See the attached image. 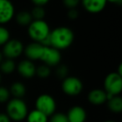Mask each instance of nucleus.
<instances>
[{
    "label": "nucleus",
    "mask_w": 122,
    "mask_h": 122,
    "mask_svg": "<svg viewBox=\"0 0 122 122\" xmlns=\"http://www.w3.org/2000/svg\"><path fill=\"white\" fill-rule=\"evenodd\" d=\"M75 39L74 32L68 27H58L50 31L49 40L50 47L61 51L72 45Z\"/></svg>",
    "instance_id": "1"
},
{
    "label": "nucleus",
    "mask_w": 122,
    "mask_h": 122,
    "mask_svg": "<svg viewBox=\"0 0 122 122\" xmlns=\"http://www.w3.org/2000/svg\"><path fill=\"white\" fill-rule=\"evenodd\" d=\"M29 111V106L23 99L11 98L5 104V113L12 122L24 121Z\"/></svg>",
    "instance_id": "2"
},
{
    "label": "nucleus",
    "mask_w": 122,
    "mask_h": 122,
    "mask_svg": "<svg viewBox=\"0 0 122 122\" xmlns=\"http://www.w3.org/2000/svg\"><path fill=\"white\" fill-rule=\"evenodd\" d=\"M49 26L44 20H33L28 26V34L34 42L41 43L50 33Z\"/></svg>",
    "instance_id": "3"
},
{
    "label": "nucleus",
    "mask_w": 122,
    "mask_h": 122,
    "mask_svg": "<svg viewBox=\"0 0 122 122\" xmlns=\"http://www.w3.org/2000/svg\"><path fill=\"white\" fill-rule=\"evenodd\" d=\"M34 109L41 111L49 117L57 112V101L50 94L42 93L36 97L34 101Z\"/></svg>",
    "instance_id": "4"
},
{
    "label": "nucleus",
    "mask_w": 122,
    "mask_h": 122,
    "mask_svg": "<svg viewBox=\"0 0 122 122\" xmlns=\"http://www.w3.org/2000/svg\"><path fill=\"white\" fill-rule=\"evenodd\" d=\"M61 90L64 95L70 97H76L84 91L82 80L75 76H68L62 80Z\"/></svg>",
    "instance_id": "5"
},
{
    "label": "nucleus",
    "mask_w": 122,
    "mask_h": 122,
    "mask_svg": "<svg viewBox=\"0 0 122 122\" xmlns=\"http://www.w3.org/2000/svg\"><path fill=\"white\" fill-rule=\"evenodd\" d=\"M103 87V90L108 96H120L122 92V76L119 75L116 71L107 74L104 79Z\"/></svg>",
    "instance_id": "6"
},
{
    "label": "nucleus",
    "mask_w": 122,
    "mask_h": 122,
    "mask_svg": "<svg viewBox=\"0 0 122 122\" xmlns=\"http://www.w3.org/2000/svg\"><path fill=\"white\" fill-rule=\"evenodd\" d=\"M24 46L23 42L18 39H9L4 45L3 46V57L6 59L14 60L18 58L23 53Z\"/></svg>",
    "instance_id": "7"
},
{
    "label": "nucleus",
    "mask_w": 122,
    "mask_h": 122,
    "mask_svg": "<svg viewBox=\"0 0 122 122\" xmlns=\"http://www.w3.org/2000/svg\"><path fill=\"white\" fill-rule=\"evenodd\" d=\"M61 59L62 55L60 51L52 47H44L40 61L51 68L59 66L61 62Z\"/></svg>",
    "instance_id": "8"
},
{
    "label": "nucleus",
    "mask_w": 122,
    "mask_h": 122,
    "mask_svg": "<svg viewBox=\"0 0 122 122\" xmlns=\"http://www.w3.org/2000/svg\"><path fill=\"white\" fill-rule=\"evenodd\" d=\"M35 63L28 59H23L17 64L16 71L23 79H32L36 76Z\"/></svg>",
    "instance_id": "9"
},
{
    "label": "nucleus",
    "mask_w": 122,
    "mask_h": 122,
    "mask_svg": "<svg viewBox=\"0 0 122 122\" xmlns=\"http://www.w3.org/2000/svg\"><path fill=\"white\" fill-rule=\"evenodd\" d=\"M15 9L10 0H0V24H5L14 17Z\"/></svg>",
    "instance_id": "10"
},
{
    "label": "nucleus",
    "mask_w": 122,
    "mask_h": 122,
    "mask_svg": "<svg viewBox=\"0 0 122 122\" xmlns=\"http://www.w3.org/2000/svg\"><path fill=\"white\" fill-rule=\"evenodd\" d=\"M44 47L42 44L33 42L28 44L26 47H24L23 53L26 56V59L34 62L35 61H40L41 56L43 55V51H44Z\"/></svg>",
    "instance_id": "11"
},
{
    "label": "nucleus",
    "mask_w": 122,
    "mask_h": 122,
    "mask_svg": "<svg viewBox=\"0 0 122 122\" xmlns=\"http://www.w3.org/2000/svg\"><path fill=\"white\" fill-rule=\"evenodd\" d=\"M108 94L101 88H94L89 92L87 101L90 105L94 106H100L106 103Z\"/></svg>",
    "instance_id": "12"
},
{
    "label": "nucleus",
    "mask_w": 122,
    "mask_h": 122,
    "mask_svg": "<svg viewBox=\"0 0 122 122\" xmlns=\"http://www.w3.org/2000/svg\"><path fill=\"white\" fill-rule=\"evenodd\" d=\"M65 114L69 122H85L87 120L86 110L80 105L71 106Z\"/></svg>",
    "instance_id": "13"
},
{
    "label": "nucleus",
    "mask_w": 122,
    "mask_h": 122,
    "mask_svg": "<svg viewBox=\"0 0 122 122\" xmlns=\"http://www.w3.org/2000/svg\"><path fill=\"white\" fill-rule=\"evenodd\" d=\"M84 8L90 13H99L105 8L106 0H81Z\"/></svg>",
    "instance_id": "14"
},
{
    "label": "nucleus",
    "mask_w": 122,
    "mask_h": 122,
    "mask_svg": "<svg viewBox=\"0 0 122 122\" xmlns=\"http://www.w3.org/2000/svg\"><path fill=\"white\" fill-rule=\"evenodd\" d=\"M9 92L11 94L12 98H18V99H23V97L27 94V87L25 84L19 81H13L8 87Z\"/></svg>",
    "instance_id": "15"
},
{
    "label": "nucleus",
    "mask_w": 122,
    "mask_h": 122,
    "mask_svg": "<svg viewBox=\"0 0 122 122\" xmlns=\"http://www.w3.org/2000/svg\"><path fill=\"white\" fill-rule=\"evenodd\" d=\"M105 104L110 112L114 114H120L122 112V98L121 96H108V100Z\"/></svg>",
    "instance_id": "16"
},
{
    "label": "nucleus",
    "mask_w": 122,
    "mask_h": 122,
    "mask_svg": "<svg viewBox=\"0 0 122 122\" xmlns=\"http://www.w3.org/2000/svg\"><path fill=\"white\" fill-rule=\"evenodd\" d=\"M17 63L15 62L14 60L11 59H3V61L0 63V72L2 75L9 76L14 73L16 71Z\"/></svg>",
    "instance_id": "17"
},
{
    "label": "nucleus",
    "mask_w": 122,
    "mask_h": 122,
    "mask_svg": "<svg viewBox=\"0 0 122 122\" xmlns=\"http://www.w3.org/2000/svg\"><path fill=\"white\" fill-rule=\"evenodd\" d=\"M26 122H49V116L36 109L29 111L25 119Z\"/></svg>",
    "instance_id": "18"
},
{
    "label": "nucleus",
    "mask_w": 122,
    "mask_h": 122,
    "mask_svg": "<svg viewBox=\"0 0 122 122\" xmlns=\"http://www.w3.org/2000/svg\"><path fill=\"white\" fill-rule=\"evenodd\" d=\"M15 19H16V22L18 25L23 26V27L29 26L31 23V22L33 21L30 12L25 11V10L20 11L19 13H17Z\"/></svg>",
    "instance_id": "19"
},
{
    "label": "nucleus",
    "mask_w": 122,
    "mask_h": 122,
    "mask_svg": "<svg viewBox=\"0 0 122 122\" xmlns=\"http://www.w3.org/2000/svg\"><path fill=\"white\" fill-rule=\"evenodd\" d=\"M51 68L44 64L39 65L36 67V76L40 79H47L51 75Z\"/></svg>",
    "instance_id": "20"
},
{
    "label": "nucleus",
    "mask_w": 122,
    "mask_h": 122,
    "mask_svg": "<svg viewBox=\"0 0 122 122\" xmlns=\"http://www.w3.org/2000/svg\"><path fill=\"white\" fill-rule=\"evenodd\" d=\"M33 20H44L45 17V10L44 7L34 6L30 12Z\"/></svg>",
    "instance_id": "21"
},
{
    "label": "nucleus",
    "mask_w": 122,
    "mask_h": 122,
    "mask_svg": "<svg viewBox=\"0 0 122 122\" xmlns=\"http://www.w3.org/2000/svg\"><path fill=\"white\" fill-rule=\"evenodd\" d=\"M11 98V94L8 87L0 85V105H5Z\"/></svg>",
    "instance_id": "22"
},
{
    "label": "nucleus",
    "mask_w": 122,
    "mask_h": 122,
    "mask_svg": "<svg viewBox=\"0 0 122 122\" xmlns=\"http://www.w3.org/2000/svg\"><path fill=\"white\" fill-rule=\"evenodd\" d=\"M10 39V32L8 28L0 26V47H3Z\"/></svg>",
    "instance_id": "23"
},
{
    "label": "nucleus",
    "mask_w": 122,
    "mask_h": 122,
    "mask_svg": "<svg viewBox=\"0 0 122 122\" xmlns=\"http://www.w3.org/2000/svg\"><path fill=\"white\" fill-rule=\"evenodd\" d=\"M69 67L66 65L64 64H59V66H57V69H56V76L59 77V79H64L65 77H67L69 75Z\"/></svg>",
    "instance_id": "24"
},
{
    "label": "nucleus",
    "mask_w": 122,
    "mask_h": 122,
    "mask_svg": "<svg viewBox=\"0 0 122 122\" xmlns=\"http://www.w3.org/2000/svg\"><path fill=\"white\" fill-rule=\"evenodd\" d=\"M49 122H69L65 113L55 112L49 117Z\"/></svg>",
    "instance_id": "25"
},
{
    "label": "nucleus",
    "mask_w": 122,
    "mask_h": 122,
    "mask_svg": "<svg viewBox=\"0 0 122 122\" xmlns=\"http://www.w3.org/2000/svg\"><path fill=\"white\" fill-rule=\"evenodd\" d=\"M80 2H81V0H63L64 5L68 9L76 8L77 6L80 4Z\"/></svg>",
    "instance_id": "26"
},
{
    "label": "nucleus",
    "mask_w": 122,
    "mask_h": 122,
    "mask_svg": "<svg viewBox=\"0 0 122 122\" xmlns=\"http://www.w3.org/2000/svg\"><path fill=\"white\" fill-rule=\"evenodd\" d=\"M67 16L71 20H75L76 18H78L79 17V12L76 8H72V9H69L68 13H67Z\"/></svg>",
    "instance_id": "27"
},
{
    "label": "nucleus",
    "mask_w": 122,
    "mask_h": 122,
    "mask_svg": "<svg viewBox=\"0 0 122 122\" xmlns=\"http://www.w3.org/2000/svg\"><path fill=\"white\" fill-rule=\"evenodd\" d=\"M31 1H32V3H34L35 6L44 7V5L47 4L50 0H31Z\"/></svg>",
    "instance_id": "28"
},
{
    "label": "nucleus",
    "mask_w": 122,
    "mask_h": 122,
    "mask_svg": "<svg viewBox=\"0 0 122 122\" xmlns=\"http://www.w3.org/2000/svg\"><path fill=\"white\" fill-rule=\"evenodd\" d=\"M0 122H12L5 112L0 111Z\"/></svg>",
    "instance_id": "29"
},
{
    "label": "nucleus",
    "mask_w": 122,
    "mask_h": 122,
    "mask_svg": "<svg viewBox=\"0 0 122 122\" xmlns=\"http://www.w3.org/2000/svg\"><path fill=\"white\" fill-rule=\"evenodd\" d=\"M107 2H110V3H118V4H121L122 0H106Z\"/></svg>",
    "instance_id": "30"
},
{
    "label": "nucleus",
    "mask_w": 122,
    "mask_h": 122,
    "mask_svg": "<svg viewBox=\"0 0 122 122\" xmlns=\"http://www.w3.org/2000/svg\"><path fill=\"white\" fill-rule=\"evenodd\" d=\"M116 72L119 74V75L122 76V65L121 64L119 65V66H118V69H117V71H116Z\"/></svg>",
    "instance_id": "31"
},
{
    "label": "nucleus",
    "mask_w": 122,
    "mask_h": 122,
    "mask_svg": "<svg viewBox=\"0 0 122 122\" xmlns=\"http://www.w3.org/2000/svg\"><path fill=\"white\" fill-rule=\"evenodd\" d=\"M3 59H4V57H3V53H2V51H0V63L3 61Z\"/></svg>",
    "instance_id": "32"
},
{
    "label": "nucleus",
    "mask_w": 122,
    "mask_h": 122,
    "mask_svg": "<svg viewBox=\"0 0 122 122\" xmlns=\"http://www.w3.org/2000/svg\"><path fill=\"white\" fill-rule=\"evenodd\" d=\"M102 122H117V121H116L115 120H105V121H103Z\"/></svg>",
    "instance_id": "33"
},
{
    "label": "nucleus",
    "mask_w": 122,
    "mask_h": 122,
    "mask_svg": "<svg viewBox=\"0 0 122 122\" xmlns=\"http://www.w3.org/2000/svg\"><path fill=\"white\" fill-rule=\"evenodd\" d=\"M2 81H3V75H2V73L0 72V85L2 84Z\"/></svg>",
    "instance_id": "34"
}]
</instances>
